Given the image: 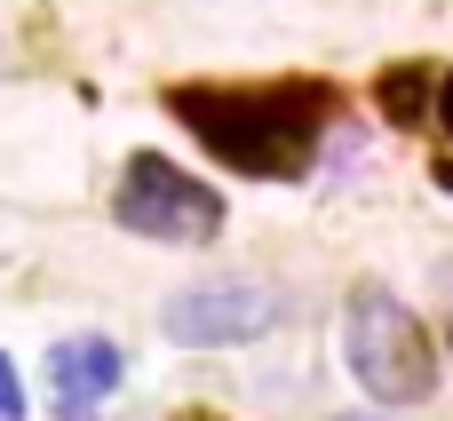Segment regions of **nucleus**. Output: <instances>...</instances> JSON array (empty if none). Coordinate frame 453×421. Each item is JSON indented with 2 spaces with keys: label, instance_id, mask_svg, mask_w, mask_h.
<instances>
[{
  "label": "nucleus",
  "instance_id": "1",
  "mask_svg": "<svg viewBox=\"0 0 453 421\" xmlns=\"http://www.w3.org/2000/svg\"><path fill=\"white\" fill-rule=\"evenodd\" d=\"M175 119H191V135L223 159V167H247V175H303L319 159V135L334 119V96L311 88V80H279V88H175L167 96Z\"/></svg>",
  "mask_w": 453,
  "mask_h": 421
},
{
  "label": "nucleus",
  "instance_id": "2",
  "mask_svg": "<svg viewBox=\"0 0 453 421\" xmlns=\"http://www.w3.org/2000/svg\"><path fill=\"white\" fill-rule=\"evenodd\" d=\"M342 358L374 406H422L438 390V350L390 287H358L342 310Z\"/></svg>",
  "mask_w": 453,
  "mask_h": 421
},
{
  "label": "nucleus",
  "instance_id": "3",
  "mask_svg": "<svg viewBox=\"0 0 453 421\" xmlns=\"http://www.w3.org/2000/svg\"><path fill=\"white\" fill-rule=\"evenodd\" d=\"M111 215H119V231L159 239V247H207V239L223 231V199H215V183L183 175V167L159 159V151H135V159L119 167Z\"/></svg>",
  "mask_w": 453,
  "mask_h": 421
},
{
  "label": "nucleus",
  "instance_id": "4",
  "mask_svg": "<svg viewBox=\"0 0 453 421\" xmlns=\"http://www.w3.org/2000/svg\"><path fill=\"white\" fill-rule=\"evenodd\" d=\"M271 326H279V287L263 279H207L167 295L159 310V334L175 350H239V342H263Z\"/></svg>",
  "mask_w": 453,
  "mask_h": 421
},
{
  "label": "nucleus",
  "instance_id": "5",
  "mask_svg": "<svg viewBox=\"0 0 453 421\" xmlns=\"http://www.w3.org/2000/svg\"><path fill=\"white\" fill-rule=\"evenodd\" d=\"M119 374H127V358H119L111 334H64V342H48V406H56V421H96L119 398Z\"/></svg>",
  "mask_w": 453,
  "mask_h": 421
},
{
  "label": "nucleus",
  "instance_id": "6",
  "mask_svg": "<svg viewBox=\"0 0 453 421\" xmlns=\"http://www.w3.org/2000/svg\"><path fill=\"white\" fill-rule=\"evenodd\" d=\"M0 421H24V382H16L8 358H0Z\"/></svg>",
  "mask_w": 453,
  "mask_h": 421
},
{
  "label": "nucleus",
  "instance_id": "7",
  "mask_svg": "<svg viewBox=\"0 0 453 421\" xmlns=\"http://www.w3.org/2000/svg\"><path fill=\"white\" fill-rule=\"evenodd\" d=\"M438 119H446V135H453V80L438 88Z\"/></svg>",
  "mask_w": 453,
  "mask_h": 421
},
{
  "label": "nucleus",
  "instance_id": "8",
  "mask_svg": "<svg viewBox=\"0 0 453 421\" xmlns=\"http://www.w3.org/2000/svg\"><path fill=\"white\" fill-rule=\"evenodd\" d=\"M334 421H382V414H334Z\"/></svg>",
  "mask_w": 453,
  "mask_h": 421
},
{
  "label": "nucleus",
  "instance_id": "9",
  "mask_svg": "<svg viewBox=\"0 0 453 421\" xmlns=\"http://www.w3.org/2000/svg\"><path fill=\"white\" fill-rule=\"evenodd\" d=\"M438 183H446V191H453V167H438Z\"/></svg>",
  "mask_w": 453,
  "mask_h": 421
},
{
  "label": "nucleus",
  "instance_id": "10",
  "mask_svg": "<svg viewBox=\"0 0 453 421\" xmlns=\"http://www.w3.org/2000/svg\"><path fill=\"white\" fill-rule=\"evenodd\" d=\"M446 350H453V318H446Z\"/></svg>",
  "mask_w": 453,
  "mask_h": 421
}]
</instances>
